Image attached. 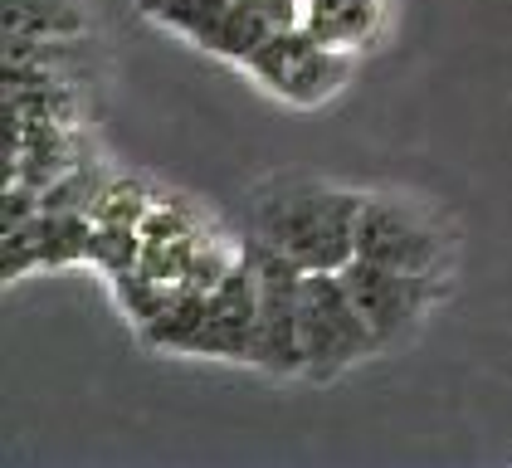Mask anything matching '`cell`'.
<instances>
[{
	"mask_svg": "<svg viewBox=\"0 0 512 468\" xmlns=\"http://www.w3.org/2000/svg\"><path fill=\"white\" fill-rule=\"evenodd\" d=\"M361 191H342L313 176H274L249 200V234L274 254L293 259L303 273L347 269L356 259Z\"/></svg>",
	"mask_w": 512,
	"mask_h": 468,
	"instance_id": "obj_1",
	"label": "cell"
},
{
	"mask_svg": "<svg viewBox=\"0 0 512 468\" xmlns=\"http://www.w3.org/2000/svg\"><path fill=\"white\" fill-rule=\"evenodd\" d=\"M254 312H259L254 264L239 244V259L230 264V273L210 293H181L157 322L142 327V342L161 351L249 361L254 356Z\"/></svg>",
	"mask_w": 512,
	"mask_h": 468,
	"instance_id": "obj_2",
	"label": "cell"
},
{
	"mask_svg": "<svg viewBox=\"0 0 512 468\" xmlns=\"http://www.w3.org/2000/svg\"><path fill=\"white\" fill-rule=\"evenodd\" d=\"M356 254L371 264H386L400 273H420V278H444L454 239L444 230V220L430 215L420 200L405 195H366L361 220H356Z\"/></svg>",
	"mask_w": 512,
	"mask_h": 468,
	"instance_id": "obj_3",
	"label": "cell"
},
{
	"mask_svg": "<svg viewBox=\"0 0 512 468\" xmlns=\"http://www.w3.org/2000/svg\"><path fill=\"white\" fill-rule=\"evenodd\" d=\"M376 351H381V342H376L371 322L361 317L356 298L347 293L342 273H303V376L337 381L347 366L376 356Z\"/></svg>",
	"mask_w": 512,
	"mask_h": 468,
	"instance_id": "obj_4",
	"label": "cell"
},
{
	"mask_svg": "<svg viewBox=\"0 0 512 468\" xmlns=\"http://www.w3.org/2000/svg\"><path fill=\"white\" fill-rule=\"evenodd\" d=\"M244 254L254 264L259 312H254V356L264 376H303V269L293 259L274 254L254 234L244 239Z\"/></svg>",
	"mask_w": 512,
	"mask_h": 468,
	"instance_id": "obj_5",
	"label": "cell"
},
{
	"mask_svg": "<svg viewBox=\"0 0 512 468\" xmlns=\"http://www.w3.org/2000/svg\"><path fill=\"white\" fill-rule=\"evenodd\" d=\"M244 69L259 78L274 98H283V103L317 108V103H327V98L347 83L352 54L327 49V44H317L303 25H293V30H283V35L269 39Z\"/></svg>",
	"mask_w": 512,
	"mask_h": 468,
	"instance_id": "obj_6",
	"label": "cell"
},
{
	"mask_svg": "<svg viewBox=\"0 0 512 468\" xmlns=\"http://www.w3.org/2000/svg\"><path fill=\"white\" fill-rule=\"evenodd\" d=\"M337 273H342L347 293L356 298V308L371 322V332H376L381 347H395V342L430 312L434 298L444 293V278H420V273L386 269V264H371V259H361V254Z\"/></svg>",
	"mask_w": 512,
	"mask_h": 468,
	"instance_id": "obj_7",
	"label": "cell"
},
{
	"mask_svg": "<svg viewBox=\"0 0 512 468\" xmlns=\"http://www.w3.org/2000/svg\"><path fill=\"white\" fill-rule=\"evenodd\" d=\"M293 25H303V0H225L196 44L205 54L244 69L269 39L293 30Z\"/></svg>",
	"mask_w": 512,
	"mask_h": 468,
	"instance_id": "obj_8",
	"label": "cell"
},
{
	"mask_svg": "<svg viewBox=\"0 0 512 468\" xmlns=\"http://www.w3.org/2000/svg\"><path fill=\"white\" fill-rule=\"evenodd\" d=\"M386 10L391 0H303V30L327 49L356 54L381 35Z\"/></svg>",
	"mask_w": 512,
	"mask_h": 468,
	"instance_id": "obj_9",
	"label": "cell"
},
{
	"mask_svg": "<svg viewBox=\"0 0 512 468\" xmlns=\"http://www.w3.org/2000/svg\"><path fill=\"white\" fill-rule=\"evenodd\" d=\"M5 39L49 44V39H83L93 25L79 0H5Z\"/></svg>",
	"mask_w": 512,
	"mask_h": 468,
	"instance_id": "obj_10",
	"label": "cell"
},
{
	"mask_svg": "<svg viewBox=\"0 0 512 468\" xmlns=\"http://www.w3.org/2000/svg\"><path fill=\"white\" fill-rule=\"evenodd\" d=\"M220 5H225V0H137V10H142L152 25L176 30V35H186L191 44L210 30V20L220 15Z\"/></svg>",
	"mask_w": 512,
	"mask_h": 468,
	"instance_id": "obj_11",
	"label": "cell"
},
{
	"mask_svg": "<svg viewBox=\"0 0 512 468\" xmlns=\"http://www.w3.org/2000/svg\"><path fill=\"white\" fill-rule=\"evenodd\" d=\"M147 210H152V195L142 191L137 181H118V186H108V191H98L93 200V220H103V225H127V230H142V220H147Z\"/></svg>",
	"mask_w": 512,
	"mask_h": 468,
	"instance_id": "obj_12",
	"label": "cell"
}]
</instances>
